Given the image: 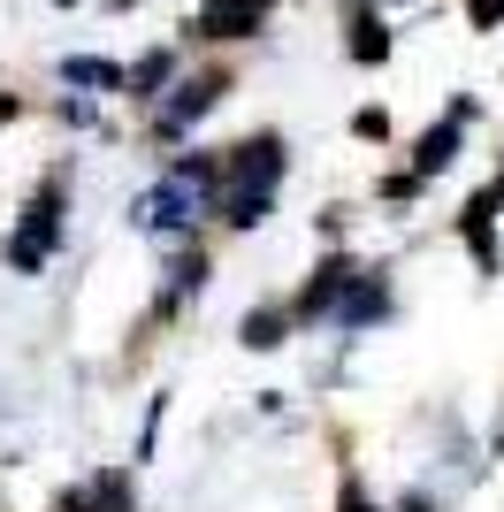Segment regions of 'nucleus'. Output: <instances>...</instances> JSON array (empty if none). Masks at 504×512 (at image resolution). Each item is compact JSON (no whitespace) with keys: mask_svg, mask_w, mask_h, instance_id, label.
Segmentation results:
<instances>
[{"mask_svg":"<svg viewBox=\"0 0 504 512\" xmlns=\"http://www.w3.org/2000/svg\"><path fill=\"white\" fill-rule=\"evenodd\" d=\"M268 16V0H207L199 8V39H252Z\"/></svg>","mask_w":504,"mask_h":512,"instance_id":"1","label":"nucleus"},{"mask_svg":"<svg viewBox=\"0 0 504 512\" xmlns=\"http://www.w3.org/2000/svg\"><path fill=\"white\" fill-rule=\"evenodd\" d=\"M344 54H352V62H390V23L375 16V8H344Z\"/></svg>","mask_w":504,"mask_h":512,"instance_id":"2","label":"nucleus"},{"mask_svg":"<svg viewBox=\"0 0 504 512\" xmlns=\"http://www.w3.org/2000/svg\"><path fill=\"white\" fill-rule=\"evenodd\" d=\"M466 115L474 107H451L428 138H420V153H413V176H436V169H451V153H459V130H466Z\"/></svg>","mask_w":504,"mask_h":512,"instance_id":"3","label":"nucleus"},{"mask_svg":"<svg viewBox=\"0 0 504 512\" xmlns=\"http://www.w3.org/2000/svg\"><path fill=\"white\" fill-rule=\"evenodd\" d=\"M69 85H107V92H123V69L115 62H92V54H77V62H62Z\"/></svg>","mask_w":504,"mask_h":512,"instance_id":"4","label":"nucleus"},{"mask_svg":"<svg viewBox=\"0 0 504 512\" xmlns=\"http://www.w3.org/2000/svg\"><path fill=\"white\" fill-rule=\"evenodd\" d=\"M168 69H176V54H168V46H153V54H146L138 69H123V85H138V92H161V85H168Z\"/></svg>","mask_w":504,"mask_h":512,"instance_id":"5","label":"nucleus"},{"mask_svg":"<svg viewBox=\"0 0 504 512\" xmlns=\"http://www.w3.org/2000/svg\"><path fill=\"white\" fill-rule=\"evenodd\" d=\"M466 16H474V31H497V23H504V0H466Z\"/></svg>","mask_w":504,"mask_h":512,"instance_id":"6","label":"nucleus"},{"mask_svg":"<svg viewBox=\"0 0 504 512\" xmlns=\"http://www.w3.org/2000/svg\"><path fill=\"white\" fill-rule=\"evenodd\" d=\"M245 344H252V352H268V344H275V314H252L245 321Z\"/></svg>","mask_w":504,"mask_h":512,"instance_id":"7","label":"nucleus"}]
</instances>
